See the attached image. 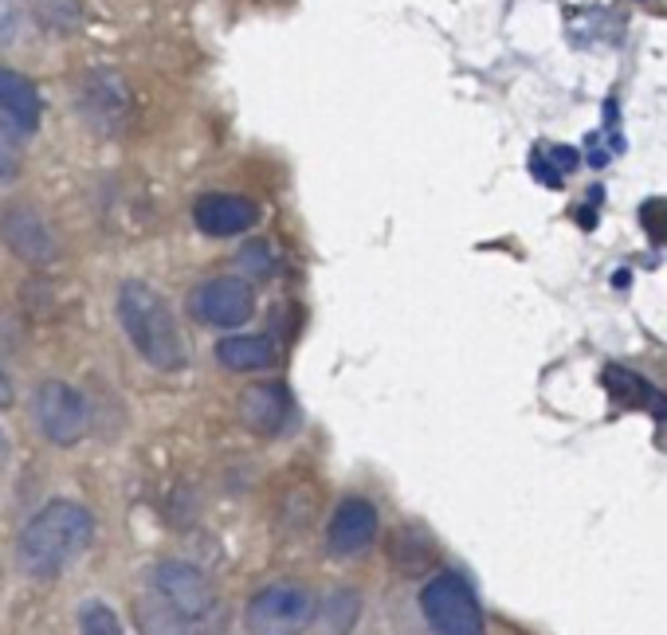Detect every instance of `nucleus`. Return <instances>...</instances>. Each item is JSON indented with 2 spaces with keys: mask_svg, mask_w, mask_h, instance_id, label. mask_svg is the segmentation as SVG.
I'll return each mask as SVG.
<instances>
[{
  "mask_svg": "<svg viewBox=\"0 0 667 635\" xmlns=\"http://www.w3.org/2000/svg\"><path fill=\"white\" fill-rule=\"evenodd\" d=\"M137 627L142 635H193L189 620H181L166 600H137Z\"/></svg>",
  "mask_w": 667,
  "mask_h": 635,
  "instance_id": "a211bd4d",
  "label": "nucleus"
},
{
  "mask_svg": "<svg viewBox=\"0 0 667 635\" xmlns=\"http://www.w3.org/2000/svg\"><path fill=\"white\" fill-rule=\"evenodd\" d=\"M357 612H362V597L350 593V588H338L333 597L323 600V608H314V616L326 627V635H350V627L357 624Z\"/></svg>",
  "mask_w": 667,
  "mask_h": 635,
  "instance_id": "f3484780",
  "label": "nucleus"
},
{
  "mask_svg": "<svg viewBox=\"0 0 667 635\" xmlns=\"http://www.w3.org/2000/svg\"><path fill=\"white\" fill-rule=\"evenodd\" d=\"M78 110L90 122V130L102 137H118L130 118V87L118 71H87L78 87Z\"/></svg>",
  "mask_w": 667,
  "mask_h": 635,
  "instance_id": "6e6552de",
  "label": "nucleus"
},
{
  "mask_svg": "<svg viewBox=\"0 0 667 635\" xmlns=\"http://www.w3.org/2000/svg\"><path fill=\"white\" fill-rule=\"evenodd\" d=\"M154 593L157 600H166L177 616L189 624L213 620L216 612V585L189 561H157L154 565Z\"/></svg>",
  "mask_w": 667,
  "mask_h": 635,
  "instance_id": "39448f33",
  "label": "nucleus"
},
{
  "mask_svg": "<svg viewBox=\"0 0 667 635\" xmlns=\"http://www.w3.org/2000/svg\"><path fill=\"white\" fill-rule=\"evenodd\" d=\"M628 283H632V274H628V271H617V274H613V286H620V291H624Z\"/></svg>",
  "mask_w": 667,
  "mask_h": 635,
  "instance_id": "c756f323",
  "label": "nucleus"
},
{
  "mask_svg": "<svg viewBox=\"0 0 667 635\" xmlns=\"http://www.w3.org/2000/svg\"><path fill=\"white\" fill-rule=\"evenodd\" d=\"M578 224L585 228V232H593V228H597V205H589L585 200V208H578Z\"/></svg>",
  "mask_w": 667,
  "mask_h": 635,
  "instance_id": "bb28decb",
  "label": "nucleus"
},
{
  "mask_svg": "<svg viewBox=\"0 0 667 635\" xmlns=\"http://www.w3.org/2000/svg\"><path fill=\"white\" fill-rule=\"evenodd\" d=\"M235 412H240V420H244L247 431L264 436V440H275V436H283V431L291 428L294 401L283 381H255L240 392Z\"/></svg>",
  "mask_w": 667,
  "mask_h": 635,
  "instance_id": "9d476101",
  "label": "nucleus"
},
{
  "mask_svg": "<svg viewBox=\"0 0 667 635\" xmlns=\"http://www.w3.org/2000/svg\"><path fill=\"white\" fill-rule=\"evenodd\" d=\"M118 322L126 330L130 345L146 357V365H154L161 373L185 369L189 362L185 338L177 330L169 303L149 283L126 279V283L118 286Z\"/></svg>",
  "mask_w": 667,
  "mask_h": 635,
  "instance_id": "f03ea898",
  "label": "nucleus"
},
{
  "mask_svg": "<svg viewBox=\"0 0 667 635\" xmlns=\"http://www.w3.org/2000/svg\"><path fill=\"white\" fill-rule=\"evenodd\" d=\"M216 362L232 373H264L279 362V350L264 333H232L216 342Z\"/></svg>",
  "mask_w": 667,
  "mask_h": 635,
  "instance_id": "2eb2a0df",
  "label": "nucleus"
},
{
  "mask_svg": "<svg viewBox=\"0 0 667 635\" xmlns=\"http://www.w3.org/2000/svg\"><path fill=\"white\" fill-rule=\"evenodd\" d=\"M189 314H193L196 322L216 326V330H232V326H244L255 314V294L244 279L216 274V279H205L201 286H193Z\"/></svg>",
  "mask_w": 667,
  "mask_h": 635,
  "instance_id": "0eeeda50",
  "label": "nucleus"
},
{
  "mask_svg": "<svg viewBox=\"0 0 667 635\" xmlns=\"http://www.w3.org/2000/svg\"><path fill=\"white\" fill-rule=\"evenodd\" d=\"M32 9H36V16L48 24V28H78V20H83V4L78 0H32Z\"/></svg>",
  "mask_w": 667,
  "mask_h": 635,
  "instance_id": "aec40b11",
  "label": "nucleus"
},
{
  "mask_svg": "<svg viewBox=\"0 0 667 635\" xmlns=\"http://www.w3.org/2000/svg\"><path fill=\"white\" fill-rule=\"evenodd\" d=\"M39 114H44V102H39L36 83L12 68H0V118L20 137H28L39 130Z\"/></svg>",
  "mask_w": 667,
  "mask_h": 635,
  "instance_id": "ddd939ff",
  "label": "nucleus"
},
{
  "mask_svg": "<svg viewBox=\"0 0 667 635\" xmlns=\"http://www.w3.org/2000/svg\"><path fill=\"white\" fill-rule=\"evenodd\" d=\"M95 538V518L87 506L51 499L16 538V565L28 581H56L68 565L87 553Z\"/></svg>",
  "mask_w": 667,
  "mask_h": 635,
  "instance_id": "f257e3e1",
  "label": "nucleus"
},
{
  "mask_svg": "<svg viewBox=\"0 0 667 635\" xmlns=\"http://www.w3.org/2000/svg\"><path fill=\"white\" fill-rule=\"evenodd\" d=\"M640 224L652 244H667V196H647L640 205Z\"/></svg>",
  "mask_w": 667,
  "mask_h": 635,
  "instance_id": "4be33fe9",
  "label": "nucleus"
},
{
  "mask_svg": "<svg viewBox=\"0 0 667 635\" xmlns=\"http://www.w3.org/2000/svg\"><path fill=\"white\" fill-rule=\"evenodd\" d=\"M9 463V436H4V428H0V467Z\"/></svg>",
  "mask_w": 667,
  "mask_h": 635,
  "instance_id": "c85d7f7f",
  "label": "nucleus"
},
{
  "mask_svg": "<svg viewBox=\"0 0 667 635\" xmlns=\"http://www.w3.org/2000/svg\"><path fill=\"white\" fill-rule=\"evenodd\" d=\"M601 381H605V392L613 396V404H617V408L652 412L656 420H667V396L652 381H644L640 373L624 369V365H605Z\"/></svg>",
  "mask_w": 667,
  "mask_h": 635,
  "instance_id": "4468645a",
  "label": "nucleus"
},
{
  "mask_svg": "<svg viewBox=\"0 0 667 635\" xmlns=\"http://www.w3.org/2000/svg\"><path fill=\"white\" fill-rule=\"evenodd\" d=\"M542 154H546V161H549L554 169H558L561 176L573 173V169L581 166V154H578L573 146H549V149H542Z\"/></svg>",
  "mask_w": 667,
  "mask_h": 635,
  "instance_id": "a878e982",
  "label": "nucleus"
},
{
  "mask_svg": "<svg viewBox=\"0 0 667 635\" xmlns=\"http://www.w3.org/2000/svg\"><path fill=\"white\" fill-rule=\"evenodd\" d=\"M240 267H244L247 274H255V279H271V274H275L271 247H267L264 240H255V244H247L244 252H240Z\"/></svg>",
  "mask_w": 667,
  "mask_h": 635,
  "instance_id": "5701e85b",
  "label": "nucleus"
},
{
  "mask_svg": "<svg viewBox=\"0 0 667 635\" xmlns=\"http://www.w3.org/2000/svg\"><path fill=\"white\" fill-rule=\"evenodd\" d=\"M389 561L397 565V573H404V577H421V573H428L432 565H436V549H432L428 538H421L416 529H397L389 538Z\"/></svg>",
  "mask_w": 667,
  "mask_h": 635,
  "instance_id": "dca6fc26",
  "label": "nucleus"
},
{
  "mask_svg": "<svg viewBox=\"0 0 667 635\" xmlns=\"http://www.w3.org/2000/svg\"><path fill=\"white\" fill-rule=\"evenodd\" d=\"M12 396H16V392H12V377H9V373H4V365H0V404L9 408Z\"/></svg>",
  "mask_w": 667,
  "mask_h": 635,
  "instance_id": "cd10ccee",
  "label": "nucleus"
},
{
  "mask_svg": "<svg viewBox=\"0 0 667 635\" xmlns=\"http://www.w3.org/2000/svg\"><path fill=\"white\" fill-rule=\"evenodd\" d=\"M24 28V12H20L16 0H0V48H12Z\"/></svg>",
  "mask_w": 667,
  "mask_h": 635,
  "instance_id": "b1692460",
  "label": "nucleus"
},
{
  "mask_svg": "<svg viewBox=\"0 0 667 635\" xmlns=\"http://www.w3.org/2000/svg\"><path fill=\"white\" fill-rule=\"evenodd\" d=\"M530 173H534V181H542L546 188H561V181H566V176H561L558 169L549 166L542 149H534V154H530Z\"/></svg>",
  "mask_w": 667,
  "mask_h": 635,
  "instance_id": "393cba45",
  "label": "nucleus"
},
{
  "mask_svg": "<svg viewBox=\"0 0 667 635\" xmlns=\"http://www.w3.org/2000/svg\"><path fill=\"white\" fill-rule=\"evenodd\" d=\"M421 612L436 635H483V608L460 573H436L421 588Z\"/></svg>",
  "mask_w": 667,
  "mask_h": 635,
  "instance_id": "7ed1b4c3",
  "label": "nucleus"
},
{
  "mask_svg": "<svg viewBox=\"0 0 667 635\" xmlns=\"http://www.w3.org/2000/svg\"><path fill=\"white\" fill-rule=\"evenodd\" d=\"M377 541V506L369 499H342L333 510L330 526H326V549L330 558L350 561L369 553Z\"/></svg>",
  "mask_w": 667,
  "mask_h": 635,
  "instance_id": "9b49d317",
  "label": "nucleus"
},
{
  "mask_svg": "<svg viewBox=\"0 0 667 635\" xmlns=\"http://www.w3.org/2000/svg\"><path fill=\"white\" fill-rule=\"evenodd\" d=\"M36 424L56 448H71L90 431L87 396L68 381H44L36 389Z\"/></svg>",
  "mask_w": 667,
  "mask_h": 635,
  "instance_id": "423d86ee",
  "label": "nucleus"
},
{
  "mask_svg": "<svg viewBox=\"0 0 667 635\" xmlns=\"http://www.w3.org/2000/svg\"><path fill=\"white\" fill-rule=\"evenodd\" d=\"M259 220V208H255L252 196L240 193H205L193 205V224L208 240H232V235H244Z\"/></svg>",
  "mask_w": 667,
  "mask_h": 635,
  "instance_id": "f8f14e48",
  "label": "nucleus"
},
{
  "mask_svg": "<svg viewBox=\"0 0 667 635\" xmlns=\"http://www.w3.org/2000/svg\"><path fill=\"white\" fill-rule=\"evenodd\" d=\"M314 620V597L303 585H267L247 600V635H303Z\"/></svg>",
  "mask_w": 667,
  "mask_h": 635,
  "instance_id": "20e7f679",
  "label": "nucleus"
},
{
  "mask_svg": "<svg viewBox=\"0 0 667 635\" xmlns=\"http://www.w3.org/2000/svg\"><path fill=\"white\" fill-rule=\"evenodd\" d=\"M78 632L83 635H126V627H122V620L114 616V608L102 605V600H90V605H83V612H78Z\"/></svg>",
  "mask_w": 667,
  "mask_h": 635,
  "instance_id": "6ab92c4d",
  "label": "nucleus"
},
{
  "mask_svg": "<svg viewBox=\"0 0 667 635\" xmlns=\"http://www.w3.org/2000/svg\"><path fill=\"white\" fill-rule=\"evenodd\" d=\"M24 166V137L0 118V181H12Z\"/></svg>",
  "mask_w": 667,
  "mask_h": 635,
  "instance_id": "412c9836",
  "label": "nucleus"
},
{
  "mask_svg": "<svg viewBox=\"0 0 667 635\" xmlns=\"http://www.w3.org/2000/svg\"><path fill=\"white\" fill-rule=\"evenodd\" d=\"M0 240L32 267L56 264V255H59L56 232H51V224L28 205V200H12V205L0 212Z\"/></svg>",
  "mask_w": 667,
  "mask_h": 635,
  "instance_id": "1a4fd4ad",
  "label": "nucleus"
}]
</instances>
